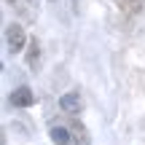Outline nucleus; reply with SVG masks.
Returning <instances> with one entry per match:
<instances>
[{
    "mask_svg": "<svg viewBox=\"0 0 145 145\" xmlns=\"http://www.w3.org/2000/svg\"><path fill=\"white\" fill-rule=\"evenodd\" d=\"M118 8H121V14L124 16H137L142 11V0H118Z\"/></svg>",
    "mask_w": 145,
    "mask_h": 145,
    "instance_id": "nucleus-5",
    "label": "nucleus"
},
{
    "mask_svg": "<svg viewBox=\"0 0 145 145\" xmlns=\"http://www.w3.org/2000/svg\"><path fill=\"white\" fill-rule=\"evenodd\" d=\"M11 105H14V108H32V105H35V94H32V89L30 86L14 89V94H11Z\"/></svg>",
    "mask_w": 145,
    "mask_h": 145,
    "instance_id": "nucleus-2",
    "label": "nucleus"
},
{
    "mask_svg": "<svg viewBox=\"0 0 145 145\" xmlns=\"http://www.w3.org/2000/svg\"><path fill=\"white\" fill-rule=\"evenodd\" d=\"M14 3H16V0H8V5H14Z\"/></svg>",
    "mask_w": 145,
    "mask_h": 145,
    "instance_id": "nucleus-8",
    "label": "nucleus"
},
{
    "mask_svg": "<svg viewBox=\"0 0 145 145\" xmlns=\"http://www.w3.org/2000/svg\"><path fill=\"white\" fill-rule=\"evenodd\" d=\"M51 142L54 145H70L72 142V135L65 126H51Z\"/></svg>",
    "mask_w": 145,
    "mask_h": 145,
    "instance_id": "nucleus-6",
    "label": "nucleus"
},
{
    "mask_svg": "<svg viewBox=\"0 0 145 145\" xmlns=\"http://www.w3.org/2000/svg\"><path fill=\"white\" fill-rule=\"evenodd\" d=\"M38 54H40V51H38V43L32 40V43H30V54H27V65H30V67L38 62Z\"/></svg>",
    "mask_w": 145,
    "mask_h": 145,
    "instance_id": "nucleus-7",
    "label": "nucleus"
},
{
    "mask_svg": "<svg viewBox=\"0 0 145 145\" xmlns=\"http://www.w3.org/2000/svg\"><path fill=\"white\" fill-rule=\"evenodd\" d=\"M59 108L65 110V113H78L81 110V94L78 91H67L59 97Z\"/></svg>",
    "mask_w": 145,
    "mask_h": 145,
    "instance_id": "nucleus-4",
    "label": "nucleus"
},
{
    "mask_svg": "<svg viewBox=\"0 0 145 145\" xmlns=\"http://www.w3.org/2000/svg\"><path fill=\"white\" fill-rule=\"evenodd\" d=\"M70 135H72V142H75V145H91V137H89L86 126H83L78 118L70 121Z\"/></svg>",
    "mask_w": 145,
    "mask_h": 145,
    "instance_id": "nucleus-3",
    "label": "nucleus"
},
{
    "mask_svg": "<svg viewBox=\"0 0 145 145\" xmlns=\"http://www.w3.org/2000/svg\"><path fill=\"white\" fill-rule=\"evenodd\" d=\"M5 43H8V51L11 54H19L22 48L27 46L24 27H22V24H8V30H5Z\"/></svg>",
    "mask_w": 145,
    "mask_h": 145,
    "instance_id": "nucleus-1",
    "label": "nucleus"
}]
</instances>
